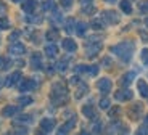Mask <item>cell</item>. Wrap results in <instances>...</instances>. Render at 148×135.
Returning <instances> with one entry per match:
<instances>
[{"label": "cell", "instance_id": "cell-11", "mask_svg": "<svg viewBox=\"0 0 148 135\" xmlns=\"http://www.w3.org/2000/svg\"><path fill=\"white\" fill-rule=\"evenodd\" d=\"M31 66L34 69H40L42 68V55L40 53H32L31 56Z\"/></svg>", "mask_w": 148, "mask_h": 135}, {"label": "cell", "instance_id": "cell-14", "mask_svg": "<svg viewBox=\"0 0 148 135\" xmlns=\"http://www.w3.org/2000/svg\"><path fill=\"white\" fill-rule=\"evenodd\" d=\"M63 48L66 51H69V53H73V51L77 50V44H76L74 40H71V39H64L63 40Z\"/></svg>", "mask_w": 148, "mask_h": 135}, {"label": "cell", "instance_id": "cell-26", "mask_svg": "<svg viewBox=\"0 0 148 135\" xmlns=\"http://www.w3.org/2000/svg\"><path fill=\"white\" fill-rule=\"evenodd\" d=\"M93 27V29H97V31H100V29H103V19H93L92 21V24H90Z\"/></svg>", "mask_w": 148, "mask_h": 135}, {"label": "cell", "instance_id": "cell-3", "mask_svg": "<svg viewBox=\"0 0 148 135\" xmlns=\"http://www.w3.org/2000/svg\"><path fill=\"white\" fill-rule=\"evenodd\" d=\"M97 87H98V90H100L101 93L106 95L108 92H111V88H113V82H111L108 77H103V79H100L97 82Z\"/></svg>", "mask_w": 148, "mask_h": 135}, {"label": "cell", "instance_id": "cell-34", "mask_svg": "<svg viewBox=\"0 0 148 135\" xmlns=\"http://www.w3.org/2000/svg\"><path fill=\"white\" fill-rule=\"evenodd\" d=\"M142 61H143V64L148 66V48H145V50L142 51Z\"/></svg>", "mask_w": 148, "mask_h": 135}, {"label": "cell", "instance_id": "cell-16", "mask_svg": "<svg viewBox=\"0 0 148 135\" xmlns=\"http://www.w3.org/2000/svg\"><path fill=\"white\" fill-rule=\"evenodd\" d=\"M137 88H138V92H140L142 97H148V84L143 79H140L137 82Z\"/></svg>", "mask_w": 148, "mask_h": 135}, {"label": "cell", "instance_id": "cell-27", "mask_svg": "<svg viewBox=\"0 0 148 135\" xmlns=\"http://www.w3.org/2000/svg\"><path fill=\"white\" fill-rule=\"evenodd\" d=\"M18 103L21 106H27V105H31V103H32V98H31V97H19Z\"/></svg>", "mask_w": 148, "mask_h": 135}, {"label": "cell", "instance_id": "cell-2", "mask_svg": "<svg viewBox=\"0 0 148 135\" xmlns=\"http://www.w3.org/2000/svg\"><path fill=\"white\" fill-rule=\"evenodd\" d=\"M52 100L56 105H63L68 100V92L63 84H55L52 87Z\"/></svg>", "mask_w": 148, "mask_h": 135}, {"label": "cell", "instance_id": "cell-10", "mask_svg": "<svg viewBox=\"0 0 148 135\" xmlns=\"http://www.w3.org/2000/svg\"><path fill=\"white\" fill-rule=\"evenodd\" d=\"M19 79H21V73H19V71H15L13 74H10V76L7 77V80H5V85H7V87H11V85H15Z\"/></svg>", "mask_w": 148, "mask_h": 135}, {"label": "cell", "instance_id": "cell-1", "mask_svg": "<svg viewBox=\"0 0 148 135\" xmlns=\"http://www.w3.org/2000/svg\"><path fill=\"white\" fill-rule=\"evenodd\" d=\"M134 50H135V45H134V42H130V40H124V42H119L114 47H111V51L116 53L122 61H129V60L132 58Z\"/></svg>", "mask_w": 148, "mask_h": 135}, {"label": "cell", "instance_id": "cell-15", "mask_svg": "<svg viewBox=\"0 0 148 135\" xmlns=\"http://www.w3.org/2000/svg\"><path fill=\"white\" fill-rule=\"evenodd\" d=\"M45 55L50 56V58H53V56H56V53H58V47H56L55 44H48L47 47H45Z\"/></svg>", "mask_w": 148, "mask_h": 135}, {"label": "cell", "instance_id": "cell-36", "mask_svg": "<svg viewBox=\"0 0 148 135\" xmlns=\"http://www.w3.org/2000/svg\"><path fill=\"white\" fill-rule=\"evenodd\" d=\"M84 13H93V11H95V7H93V5H90V7H84Z\"/></svg>", "mask_w": 148, "mask_h": 135}, {"label": "cell", "instance_id": "cell-50", "mask_svg": "<svg viewBox=\"0 0 148 135\" xmlns=\"http://www.w3.org/2000/svg\"><path fill=\"white\" fill-rule=\"evenodd\" d=\"M81 135H89V134H87V132H82V134Z\"/></svg>", "mask_w": 148, "mask_h": 135}, {"label": "cell", "instance_id": "cell-18", "mask_svg": "<svg viewBox=\"0 0 148 135\" xmlns=\"http://www.w3.org/2000/svg\"><path fill=\"white\" fill-rule=\"evenodd\" d=\"M134 77H135V74H134V73L124 74V76H122V79H121V85H122V87L130 85V84H132V80H134Z\"/></svg>", "mask_w": 148, "mask_h": 135}, {"label": "cell", "instance_id": "cell-8", "mask_svg": "<svg viewBox=\"0 0 148 135\" xmlns=\"http://www.w3.org/2000/svg\"><path fill=\"white\" fill-rule=\"evenodd\" d=\"M132 97H134V93L130 90H119V92H116L114 98L118 100V101H129Z\"/></svg>", "mask_w": 148, "mask_h": 135}, {"label": "cell", "instance_id": "cell-30", "mask_svg": "<svg viewBox=\"0 0 148 135\" xmlns=\"http://www.w3.org/2000/svg\"><path fill=\"white\" fill-rule=\"evenodd\" d=\"M87 74L97 76V74H98V66H89V68H87Z\"/></svg>", "mask_w": 148, "mask_h": 135}, {"label": "cell", "instance_id": "cell-28", "mask_svg": "<svg viewBox=\"0 0 148 135\" xmlns=\"http://www.w3.org/2000/svg\"><path fill=\"white\" fill-rule=\"evenodd\" d=\"M138 8H140L142 13H147V15H148V0L140 2V3H138Z\"/></svg>", "mask_w": 148, "mask_h": 135}, {"label": "cell", "instance_id": "cell-32", "mask_svg": "<svg viewBox=\"0 0 148 135\" xmlns=\"http://www.w3.org/2000/svg\"><path fill=\"white\" fill-rule=\"evenodd\" d=\"M100 108H101V110H108V108H110V100H108V98H101L100 100Z\"/></svg>", "mask_w": 148, "mask_h": 135}, {"label": "cell", "instance_id": "cell-44", "mask_svg": "<svg viewBox=\"0 0 148 135\" xmlns=\"http://www.w3.org/2000/svg\"><path fill=\"white\" fill-rule=\"evenodd\" d=\"M90 2H92V0H81V3H82V5H89Z\"/></svg>", "mask_w": 148, "mask_h": 135}, {"label": "cell", "instance_id": "cell-38", "mask_svg": "<svg viewBox=\"0 0 148 135\" xmlns=\"http://www.w3.org/2000/svg\"><path fill=\"white\" fill-rule=\"evenodd\" d=\"M18 37H19V32H18V31H15V32H13V34L10 36V40H16Z\"/></svg>", "mask_w": 148, "mask_h": 135}, {"label": "cell", "instance_id": "cell-23", "mask_svg": "<svg viewBox=\"0 0 148 135\" xmlns=\"http://www.w3.org/2000/svg\"><path fill=\"white\" fill-rule=\"evenodd\" d=\"M11 24H10V19L8 18H0V31H5V29H10Z\"/></svg>", "mask_w": 148, "mask_h": 135}, {"label": "cell", "instance_id": "cell-41", "mask_svg": "<svg viewBox=\"0 0 148 135\" xmlns=\"http://www.w3.org/2000/svg\"><path fill=\"white\" fill-rule=\"evenodd\" d=\"M93 134H97V135L100 134V124H97L95 127H93Z\"/></svg>", "mask_w": 148, "mask_h": 135}, {"label": "cell", "instance_id": "cell-37", "mask_svg": "<svg viewBox=\"0 0 148 135\" xmlns=\"http://www.w3.org/2000/svg\"><path fill=\"white\" fill-rule=\"evenodd\" d=\"M61 3H63L64 8H69L71 5H73V2H71V0H61Z\"/></svg>", "mask_w": 148, "mask_h": 135}, {"label": "cell", "instance_id": "cell-47", "mask_svg": "<svg viewBox=\"0 0 148 135\" xmlns=\"http://www.w3.org/2000/svg\"><path fill=\"white\" fill-rule=\"evenodd\" d=\"M56 135H66V134H64V132H60V130H58V134H56Z\"/></svg>", "mask_w": 148, "mask_h": 135}, {"label": "cell", "instance_id": "cell-5", "mask_svg": "<svg viewBox=\"0 0 148 135\" xmlns=\"http://www.w3.org/2000/svg\"><path fill=\"white\" fill-rule=\"evenodd\" d=\"M101 19H105V21L108 23V24H118L119 23V16L116 15V11H103V16H101Z\"/></svg>", "mask_w": 148, "mask_h": 135}, {"label": "cell", "instance_id": "cell-4", "mask_svg": "<svg viewBox=\"0 0 148 135\" xmlns=\"http://www.w3.org/2000/svg\"><path fill=\"white\" fill-rule=\"evenodd\" d=\"M101 50V42H97L95 44V39L90 40V45H87V56H95L98 51Z\"/></svg>", "mask_w": 148, "mask_h": 135}, {"label": "cell", "instance_id": "cell-46", "mask_svg": "<svg viewBox=\"0 0 148 135\" xmlns=\"http://www.w3.org/2000/svg\"><path fill=\"white\" fill-rule=\"evenodd\" d=\"M145 124L148 125V114H147V117H145Z\"/></svg>", "mask_w": 148, "mask_h": 135}, {"label": "cell", "instance_id": "cell-39", "mask_svg": "<svg viewBox=\"0 0 148 135\" xmlns=\"http://www.w3.org/2000/svg\"><path fill=\"white\" fill-rule=\"evenodd\" d=\"M138 134L140 135H148V129H145V127H142L140 130H138Z\"/></svg>", "mask_w": 148, "mask_h": 135}, {"label": "cell", "instance_id": "cell-7", "mask_svg": "<svg viewBox=\"0 0 148 135\" xmlns=\"http://www.w3.org/2000/svg\"><path fill=\"white\" fill-rule=\"evenodd\" d=\"M37 87V84H36V80L34 79H24L19 84V90L21 92H29V90H32V88H36Z\"/></svg>", "mask_w": 148, "mask_h": 135}, {"label": "cell", "instance_id": "cell-19", "mask_svg": "<svg viewBox=\"0 0 148 135\" xmlns=\"http://www.w3.org/2000/svg\"><path fill=\"white\" fill-rule=\"evenodd\" d=\"M45 37H47V40H50V42H55V40L60 39V32H58V29L52 27V29H50L47 34H45Z\"/></svg>", "mask_w": 148, "mask_h": 135}, {"label": "cell", "instance_id": "cell-35", "mask_svg": "<svg viewBox=\"0 0 148 135\" xmlns=\"http://www.w3.org/2000/svg\"><path fill=\"white\" fill-rule=\"evenodd\" d=\"M87 68L89 66H85V64H79V66H76V73H87Z\"/></svg>", "mask_w": 148, "mask_h": 135}, {"label": "cell", "instance_id": "cell-17", "mask_svg": "<svg viewBox=\"0 0 148 135\" xmlns=\"http://www.w3.org/2000/svg\"><path fill=\"white\" fill-rule=\"evenodd\" d=\"M36 7H37V3L34 2V0H27V2H24V3H23V10L26 11L27 15H31V13L36 10Z\"/></svg>", "mask_w": 148, "mask_h": 135}, {"label": "cell", "instance_id": "cell-42", "mask_svg": "<svg viewBox=\"0 0 148 135\" xmlns=\"http://www.w3.org/2000/svg\"><path fill=\"white\" fill-rule=\"evenodd\" d=\"M118 113H119V108H116V110H111V116H116Z\"/></svg>", "mask_w": 148, "mask_h": 135}, {"label": "cell", "instance_id": "cell-31", "mask_svg": "<svg viewBox=\"0 0 148 135\" xmlns=\"http://www.w3.org/2000/svg\"><path fill=\"white\" fill-rule=\"evenodd\" d=\"M58 71H61V73H63V71H66V68H68V61L66 60H61V61L58 63Z\"/></svg>", "mask_w": 148, "mask_h": 135}, {"label": "cell", "instance_id": "cell-21", "mask_svg": "<svg viewBox=\"0 0 148 135\" xmlns=\"http://www.w3.org/2000/svg\"><path fill=\"white\" fill-rule=\"evenodd\" d=\"M85 31H87V24H85V23H82V21L76 23V34H77V36H84Z\"/></svg>", "mask_w": 148, "mask_h": 135}, {"label": "cell", "instance_id": "cell-43", "mask_svg": "<svg viewBox=\"0 0 148 135\" xmlns=\"http://www.w3.org/2000/svg\"><path fill=\"white\" fill-rule=\"evenodd\" d=\"M5 10H7V8H5V5L2 3V2H0V13H3Z\"/></svg>", "mask_w": 148, "mask_h": 135}, {"label": "cell", "instance_id": "cell-22", "mask_svg": "<svg viewBox=\"0 0 148 135\" xmlns=\"http://www.w3.org/2000/svg\"><path fill=\"white\" fill-rule=\"evenodd\" d=\"M121 10L124 11L126 15H130V13H132V7H130L129 0H122V2H121Z\"/></svg>", "mask_w": 148, "mask_h": 135}, {"label": "cell", "instance_id": "cell-13", "mask_svg": "<svg viewBox=\"0 0 148 135\" xmlns=\"http://www.w3.org/2000/svg\"><path fill=\"white\" fill-rule=\"evenodd\" d=\"M82 114L85 117H89V119H95L97 114H95V110H93L92 105H84L82 106Z\"/></svg>", "mask_w": 148, "mask_h": 135}, {"label": "cell", "instance_id": "cell-12", "mask_svg": "<svg viewBox=\"0 0 148 135\" xmlns=\"http://www.w3.org/2000/svg\"><path fill=\"white\" fill-rule=\"evenodd\" d=\"M18 106H13V105H8L3 108V111H2V114H3L5 117H13L15 114H18Z\"/></svg>", "mask_w": 148, "mask_h": 135}, {"label": "cell", "instance_id": "cell-20", "mask_svg": "<svg viewBox=\"0 0 148 135\" xmlns=\"http://www.w3.org/2000/svg\"><path fill=\"white\" fill-rule=\"evenodd\" d=\"M140 113H142V105H138V103L137 105H134L132 108L129 110V114L132 116V119H138V114Z\"/></svg>", "mask_w": 148, "mask_h": 135}, {"label": "cell", "instance_id": "cell-9", "mask_svg": "<svg viewBox=\"0 0 148 135\" xmlns=\"http://www.w3.org/2000/svg\"><path fill=\"white\" fill-rule=\"evenodd\" d=\"M40 127H42V130H44V132L53 130V129H55V121H53L52 117H45V119H42Z\"/></svg>", "mask_w": 148, "mask_h": 135}, {"label": "cell", "instance_id": "cell-45", "mask_svg": "<svg viewBox=\"0 0 148 135\" xmlns=\"http://www.w3.org/2000/svg\"><path fill=\"white\" fill-rule=\"evenodd\" d=\"M3 61H5L3 58H0V66H3Z\"/></svg>", "mask_w": 148, "mask_h": 135}, {"label": "cell", "instance_id": "cell-49", "mask_svg": "<svg viewBox=\"0 0 148 135\" xmlns=\"http://www.w3.org/2000/svg\"><path fill=\"white\" fill-rule=\"evenodd\" d=\"M106 2H110V3H113V2H116V0H106Z\"/></svg>", "mask_w": 148, "mask_h": 135}, {"label": "cell", "instance_id": "cell-51", "mask_svg": "<svg viewBox=\"0 0 148 135\" xmlns=\"http://www.w3.org/2000/svg\"><path fill=\"white\" fill-rule=\"evenodd\" d=\"M13 2H23V0H13Z\"/></svg>", "mask_w": 148, "mask_h": 135}, {"label": "cell", "instance_id": "cell-6", "mask_svg": "<svg viewBox=\"0 0 148 135\" xmlns=\"http://www.w3.org/2000/svg\"><path fill=\"white\" fill-rule=\"evenodd\" d=\"M8 51H10L11 55L19 56V55H23V53H26V47L23 44H19V42H13V44L10 45V48H8Z\"/></svg>", "mask_w": 148, "mask_h": 135}, {"label": "cell", "instance_id": "cell-52", "mask_svg": "<svg viewBox=\"0 0 148 135\" xmlns=\"http://www.w3.org/2000/svg\"><path fill=\"white\" fill-rule=\"evenodd\" d=\"M147 26H148V19H147Z\"/></svg>", "mask_w": 148, "mask_h": 135}, {"label": "cell", "instance_id": "cell-25", "mask_svg": "<svg viewBox=\"0 0 148 135\" xmlns=\"http://www.w3.org/2000/svg\"><path fill=\"white\" fill-rule=\"evenodd\" d=\"M44 10L45 11H53V10H55V0H45Z\"/></svg>", "mask_w": 148, "mask_h": 135}, {"label": "cell", "instance_id": "cell-40", "mask_svg": "<svg viewBox=\"0 0 148 135\" xmlns=\"http://www.w3.org/2000/svg\"><path fill=\"white\" fill-rule=\"evenodd\" d=\"M71 84H79V77H77V76L71 77Z\"/></svg>", "mask_w": 148, "mask_h": 135}, {"label": "cell", "instance_id": "cell-48", "mask_svg": "<svg viewBox=\"0 0 148 135\" xmlns=\"http://www.w3.org/2000/svg\"><path fill=\"white\" fill-rule=\"evenodd\" d=\"M5 84V82H3V80H2V79H0V87H2V85H3Z\"/></svg>", "mask_w": 148, "mask_h": 135}, {"label": "cell", "instance_id": "cell-29", "mask_svg": "<svg viewBox=\"0 0 148 135\" xmlns=\"http://www.w3.org/2000/svg\"><path fill=\"white\" fill-rule=\"evenodd\" d=\"M73 26H76V21L74 19H68L66 21V32H73Z\"/></svg>", "mask_w": 148, "mask_h": 135}, {"label": "cell", "instance_id": "cell-24", "mask_svg": "<svg viewBox=\"0 0 148 135\" xmlns=\"http://www.w3.org/2000/svg\"><path fill=\"white\" fill-rule=\"evenodd\" d=\"M85 93H87V85L81 84V85H79V88H77V92H76V98H82Z\"/></svg>", "mask_w": 148, "mask_h": 135}, {"label": "cell", "instance_id": "cell-33", "mask_svg": "<svg viewBox=\"0 0 148 135\" xmlns=\"http://www.w3.org/2000/svg\"><path fill=\"white\" fill-rule=\"evenodd\" d=\"M16 122H32V117L31 116H19L16 119Z\"/></svg>", "mask_w": 148, "mask_h": 135}]
</instances>
